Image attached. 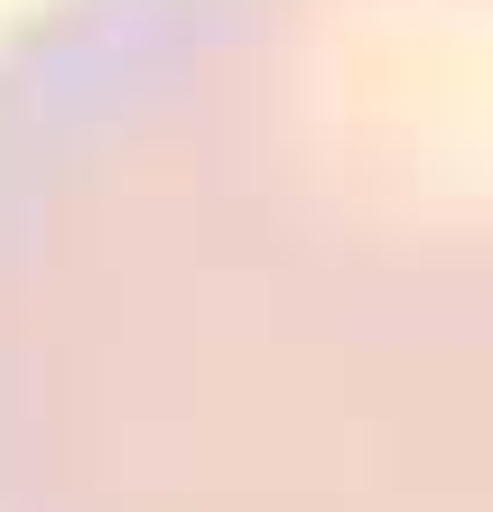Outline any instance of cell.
Listing matches in <instances>:
<instances>
[{"label": "cell", "instance_id": "obj_1", "mask_svg": "<svg viewBox=\"0 0 493 512\" xmlns=\"http://www.w3.org/2000/svg\"><path fill=\"white\" fill-rule=\"evenodd\" d=\"M0 512H493V0L0 38Z\"/></svg>", "mask_w": 493, "mask_h": 512}]
</instances>
